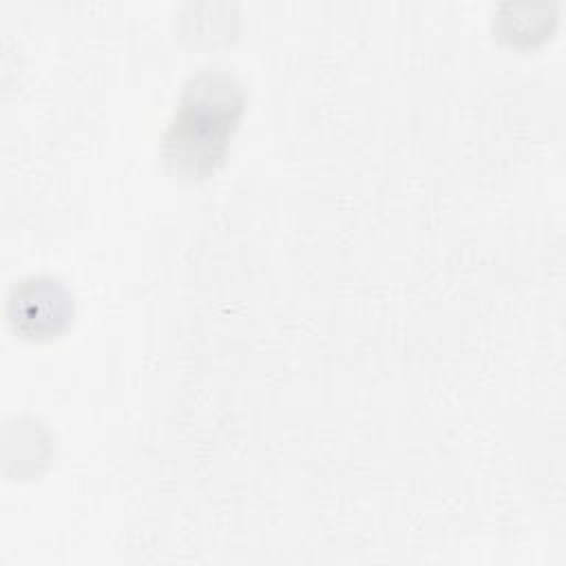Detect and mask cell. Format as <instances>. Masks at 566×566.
Here are the masks:
<instances>
[{"label":"cell","mask_w":566,"mask_h":566,"mask_svg":"<svg viewBox=\"0 0 566 566\" xmlns=\"http://www.w3.org/2000/svg\"><path fill=\"white\" fill-rule=\"evenodd\" d=\"M71 305L69 292L53 279L24 281L11 298L15 325L22 329L24 325H35L33 334L55 332L71 316Z\"/></svg>","instance_id":"7a4b0ae2"},{"label":"cell","mask_w":566,"mask_h":566,"mask_svg":"<svg viewBox=\"0 0 566 566\" xmlns=\"http://www.w3.org/2000/svg\"><path fill=\"white\" fill-rule=\"evenodd\" d=\"M243 115V91L221 69L197 73L184 88L179 108L164 135L168 168L186 179L212 175L232 142Z\"/></svg>","instance_id":"6da1fadb"}]
</instances>
